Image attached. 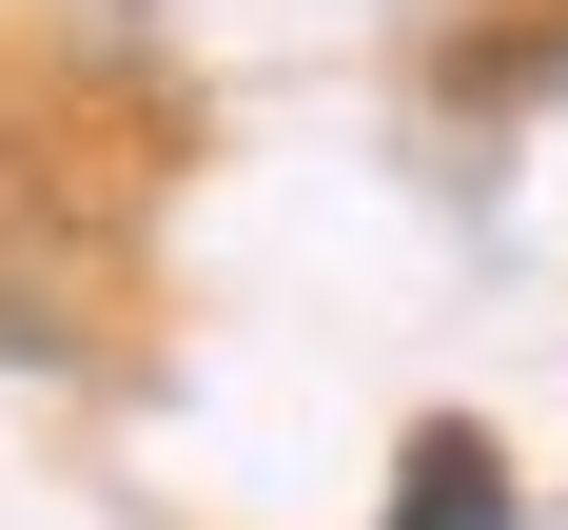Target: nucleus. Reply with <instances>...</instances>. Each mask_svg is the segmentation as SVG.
Here are the masks:
<instances>
[{
	"label": "nucleus",
	"instance_id": "nucleus-1",
	"mask_svg": "<svg viewBox=\"0 0 568 530\" xmlns=\"http://www.w3.org/2000/svg\"><path fill=\"white\" fill-rule=\"evenodd\" d=\"M393 530H510V452H490V432H412Z\"/></svg>",
	"mask_w": 568,
	"mask_h": 530
}]
</instances>
